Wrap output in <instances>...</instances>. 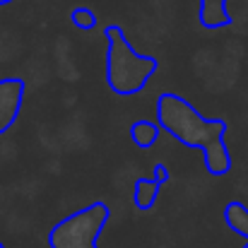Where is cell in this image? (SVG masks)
Masks as SVG:
<instances>
[{
  "label": "cell",
  "mask_w": 248,
  "mask_h": 248,
  "mask_svg": "<svg viewBox=\"0 0 248 248\" xmlns=\"http://www.w3.org/2000/svg\"><path fill=\"white\" fill-rule=\"evenodd\" d=\"M157 121L169 135H173L181 145L202 150L205 169L212 176H224L232 171V155L227 150V121L200 116L183 96L164 92L157 99Z\"/></svg>",
  "instance_id": "6da1fadb"
},
{
  "label": "cell",
  "mask_w": 248,
  "mask_h": 248,
  "mask_svg": "<svg viewBox=\"0 0 248 248\" xmlns=\"http://www.w3.org/2000/svg\"><path fill=\"white\" fill-rule=\"evenodd\" d=\"M106 41H108V53H106V82L111 92L121 96L138 94L145 89L150 78L157 73V58L155 56H142L133 51L125 31L116 24L106 27Z\"/></svg>",
  "instance_id": "7a4b0ae2"
},
{
  "label": "cell",
  "mask_w": 248,
  "mask_h": 248,
  "mask_svg": "<svg viewBox=\"0 0 248 248\" xmlns=\"http://www.w3.org/2000/svg\"><path fill=\"white\" fill-rule=\"evenodd\" d=\"M111 210L106 202H92L82 210L73 212L70 217L61 219L48 232L51 248H96V239L104 232Z\"/></svg>",
  "instance_id": "3957f363"
},
{
  "label": "cell",
  "mask_w": 248,
  "mask_h": 248,
  "mask_svg": "<svg viewBox=\"0 0 248 248\" xmlns=\"http://www.w3.org/2000/svg\"><path fill=\"white\" fill-rule=\"evenodd\" d=\"M22 101H24V80L19 78L0 80V135L15 125Z\"/></svg>",
  "instance_id": "277c9868"
},
{
  "label": "cell",
  "mask_w": 248,
  "mask_h": 248,
  "mask_svg": "<svg viewBox=\"0 0 248 248\" xmlns=\"http://www.w3.org/2000/svg\"><path fill=\"white\" fill-rule=\"evenodd\" d=\"M200 24L205 29H224L232 24L227 0H200Z\"/></svg>",
  "instance_id": "5b68a950"
},
{
  "label": "cell",
  "mask_w": 248,
  "mask_h": 248,
  "mask_svg": "<svg viewBox=\"0 0 248 248\" xmlns=\"http://www.w3.org/2000/svg\"><path fill=\"white\" fill-rule=\"evenodd\" d=\"M159 183L152 178H138L135 181V188H133V202L138 210H152L157 198H159Z\"/></svg>",
  "instance_id": "8992f818"
},
{
  "label": "cell",
  "mask_w": 248,
  "mask_h": 248,
  "mask_svg": "<svg viewBox=\"0 0 248 248\" xmlns=\"http://www.w3.org/2000/svg\"><path fill=\"white\" fill-rule=\"evenodd\" d=\"M224 222L232 232H236L239 236H244L248 241V207L244 202L234 200L224 207Z\"/></svg>",
  "instance_id": "52a82bcc"
},
{
  "label": "cell",
  "mask_w": 248,
  "mask_h": 248,
  "mask_svg": "<svg viewBox=\"0 0 248 248\" xmlns=\"http://www.w3.org/2000/svg\"><path fill=\"white\" fill-rule=\"evenodd\" d=\"M159 138V125L150 123V121H135L130 125V140L140 147V150H150Z\"/></svg>",
  "instance_id": "ba28073f"
},
{
  "label": "cell",
  "mask_w": 248,
  "mask_h": 248,
  "mask_svg": "<svg viewBox=\"0 0 248 248\" xmlns=\"http://www.w3.org/2000/svg\"><path fill=\"white\" fill-rule=\"evenodd\" d=\"M70 22H73L78 29H82V31H92V29L96 27V15H94L89 7H75V10L70 12Z\"/></svg>",
  "instance_id": "9c48e42d"
},
{
  "label": "cell",
  "mask_w": 248,
  "mask_h": 248,
  "mask_svg": "<svg viewBox=\"0 0 248 248\" xmlns=\"http://www.w3.org/2000/svg\"><path fill=\"white\" fill-rule=\"evenodd\" d=\"M169 178H171V176H169V169H166L162 162L155 164V181H157L159 186H164V183H169Z\"/></svg>",
  "instance_id": "30bf717a"
},
{
  "label": "cell",
  "mask_w": 248,
  "mask_h": 248,
  "mask_svg": "<svg viewBox=\"0 0 248 248\" xmlns=\"http://www.w3.org/2000/svg\"><path fill=\"white\" fill-rule=\"evenodd\" d=\"M7 2H12V0H0V5H7Z\"/></svg>",
  "instance_id": "8fae6325"
},
{
  "label": "cell",
  "mask_w": 248,
  "mask_h": 248,
  "mask_svg": "<svg viewBox=\"0 0 248 248\" xmlns=\"http://www.w3.org/2000/svg\"><path fill=\"white\" fill-rule=\"evenodd\" d=\"M244 248H248V241H246V246H244Z\"/></svg>",
  "instance_id": "7c38bea8"
},
{
  "label": "cell",
  "mask_w": 248,
  "mask_h": 248,
  "mask_svg": "<svg viewBox=\"0 0 248 248\" xmlns=\"http://www.w3.org/2000/svg\"><path fill=\"white\" fill-rule=\"evenodd\" d=\"M0 248H5V246H2V244H0Z\"/></svg>",
  "instance_id": "4fadbf2b"
}]
</instances>
